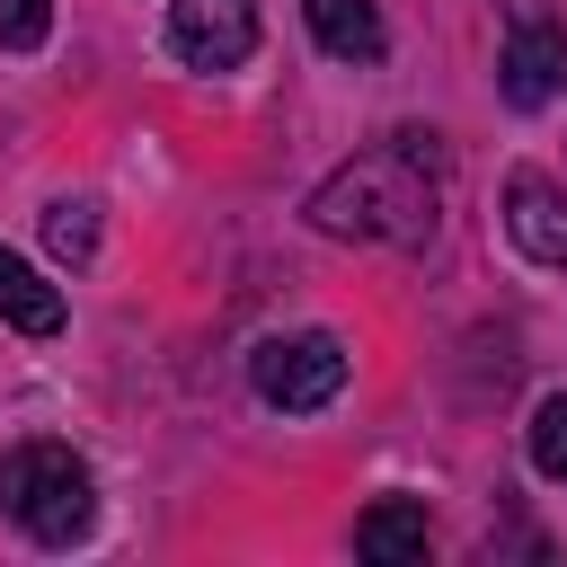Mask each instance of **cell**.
I'll return each instance as SVG.
<instances>
[{
    "instance_id": "obj_5",
    "label": "cell",
    "mask_w": 567,
    "mask_h": 567,
    "mask_svg": "<svg viewBox=\"0 0 567 567\" xmlns=\"http://www.w3.org/2000/svg\"><path fill=\"white\" fill-rule=\"evenodd\" d=\"M496 89L514 115H540L567 97V27L558 18H514L505 53H496Z\"/></svg>"
},
{
    "instance_id": "obj_10",
    "label": "cell",
    "mask_w": 567,
    "mask_h": 567,
    "mask_svg": "<svg viewBox=\"0 0 567 567\" xmlns=\"http://www.w3.org/2000/svg\"><path fill=\"white\" fill-rule=\"evenodd\" d=\"M523 452H532V470H540L549 487H567V390H549V399L532 408V425H523Z\"/></svg>"
},
{
    "instance_id": "obj_2",
    "label": "cell",
    "mask_w": 567,
    "mask_h": 567,
    "mask_svg": "<svg viewBox=\"0 0 567 567\" xmlns=\"http://www.w3.org/2000/svg\"><path fill=\"white\" fill-rule=\"evenodd\" d=\"M0 514L27 532V540H44V549H71V540H89L97 532V478H89V461L71 452V443H9L0 452Z\"/></svg>"
},
{
    "instance_id": "obj_3",
    "label": "cell",
    "mask_w": 567,
    "mask_h": 567,
    "mask_svg": "<svg viewBox=\"0 0 567 567\" xmlns=\"http://www.w3.org/2000/svg\"><path fill=\"white\" fill-rule=\"evenodd\" d=\"M346 372H354V354H346L337 328H292V337H266V346L248 354L257 399L284 408V416H319V408L346 390Z\"/></svg>"
},
{
    "instance_id": "obj_11",
    "label": "cell",
    "mask_w": 567,
    "mask_h": 567,
    "mask_svg": "<svg viewBox=\"0 0 567 567\" xmlns=\"http://www.w3.org/2000/svg\"><path fill=\"white\" fill-rule=\"evenodd\" d=\"M44 248L62 257V266H89L97 257V204H44Z\"/></svg>"
},
{
    "instance_id": "obj_9",
    "label": "cell",
    "mask_w": 567,
    "mask_h": 567,
    "mask_svg": "<svg viewBox=\"0 0 567 567\" xmlns=\"http://www.w3.org/2000/svg\"><path fill=\"white\" fill-rule=\"evenodd\" d=\"M0 319H9L18 337H53V328H62V284H44L27 257L0 248Z\"/></svg>"
},
{
    "instance_id": "obj_7",
    "label": "cell",
    "mask_w": 567,
    "mask_h": 567,
    "mask_svg": "<svg viewBox=\"0 0 567 567\" xmlns=\"http://www.w3.org/2000/svg\"><path fill=\"white\" fill-rule=\"evenodd\" d=\"M425 540H434L425 496H381L354 523V558H372V567H408V558H425Z\"/></svg>"
},
{
    "instance_id": "obj_6",
    "label": "cell",
    "mask_w": 567,
    "mask_h": 567,
    "mask_svg": "<svg viewBox=\"0 0 567 567\" xmlns=\"http://www.w3.org/2000/svg\"><path fill=\"white\" fill-rule=\"evenodd\" d=\"M505 239L532 266H567V186H549L540 168H514L505 177Z\"/></svg>"
},
{
    "instance_id": "obj_12",
    "label": "cell",
    "mask_w": 567,
    "mask_h": 567,
    "mask_svg": "<svg viewBox=\"0 0 567 567\" xmlns=\"http://www.w3.org/2000/svg\"><path fill=\"white\" fill-rule=\"evenodd\" d=\"M53 35V0H0V53H35Z\"/></svg>"
},
{
    "instance_id": "obj_8",
    "label": "cell",
    "mask_w": 567,
    "mask_h": 567,
    "mask_svg": "<svg viewBox=\"0 0 567 567\" xmlns=\"http://www.w3.org/2000/svg\"><path fill=\"white\" fill-rule=\"evenodd\" d=\"M301 18H310V35H319V53L328 62H381L390 53V27H381V9L372 0H301Z\"/></svg>"
},
{
    "instance_id": "obj_4",
    "label": "cell",
    "mask_w": 567,
    "mask_h": 567,
    "mask_svg": "<svg viewBox=\"0 0 567 567\" xmlns=\"http://www.w3.org/2000/svg\"><path fill=\"white\" fill-rule=\"evenodd\" d=\"M168 53L186 71H239L257 53V0H168Z\"/></svg>"
},
{
    "instance_id": "obj_1",
    "label": "cell",
    "mask_w": 567,
    "mask_h": 567,
    "mask_svg": "<svg viewBox=\"0 0 567 567\" xmlns=\"http://www.w3.org/2000/svg\"><path fill=\"white\" fill-rule=\"evenodd\" d=\"M443 221V142L399 124L372 151H354L346 168L319 177L310 195V230L319 239H363V248H425Z\"/></svg>"
}]
</instances>
